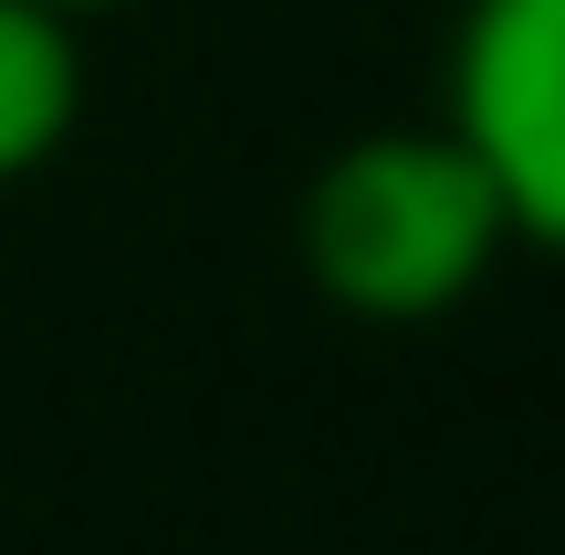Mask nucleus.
<instances>
[{
    "label": "nucleus",
    "mask_w": 565,
    "mask_h": 555,
    "mask_svg": "<svg viewBox=\"0 0 565 555\" xmlns=\"http://www.w3.org/2000/svg\"><path fill=\"white\" fill-rule=\"evenodd\" d=\"M53 11H74V21H84V11H126V0H53Z\"/></svg>",
    "instance_id": "4"
},
{
    "label": "nucleus",
    "mask_w": 565,
    "mask_h": 555,
    "mask_svg": "<svg viewBox=\"0 0 565 555\" xmlns=\"http://www.w3.org/2000/svg\"><path fill=\"white\" fill-rule=\"evenodd\" d=\"M440 126L492 168L513 242L565 252V0H471L440 53Z\"/></svg>",
    "instance_id": "2"
},
{
    "label": "nucleus",
    "mask_w": 565,
    "mask_h": 555,
    "mask_svg": "<svg viewBox=\"0 0 565 555\" xmlns=\"http://www.w3.org/2000/svg\"><path fill=\"white\" fill-rule=\"evenodd\" d=\"M84 126V32L53 0H0V189L42 179Z\"/></svg>",
    "instance_id": "3"
},
{
    "label": "nucleus",
    "mask_w": 565,
    "mask_h": 555,
    "mask_svg": "<svg viewBox=\"0 0 565 555\" xmlns=\"http://www.w3.org/2000/svg\"><path fill=\"white\" fill-rule=\"evenodd\" d=\"M503 252H513V210L440 116L345 137L294 200L303 284L356 325H440L492 284Z\"/></svg>",
    "instance_id": "1"
}]
</instances>
